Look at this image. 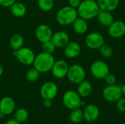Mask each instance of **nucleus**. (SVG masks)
<instances>
[{"instance_id": "f257e3e1", "label": "nucleus", "mask_w": 125, "mask_h": 124, "mask_svg": "<svg viewBox=\"0 0 125 124\" xmlns=\"http://www.w3.org/2000/svg\"><path fill=\"white\" fill-rule=\"evenodd\" d=\"M54 62L55 58L53 54L42 52L35 56L32 65L40 73H46L51 70Z\"/></svg>"}, {"instance_id": "f03ea898", "label": "nucleus", "mask_w": 125, "mask_h": 124, "mask_svg": "<svg viewBox=\"0 0 125 124\" xmlns=\"http://www.w3.org/2000/svg\"><path fill=\"white\" fill-rule=\"evenodd\" d=\"M100 10L98 4L94 0H83L77 8L79 17L86 20L95 18Z\"/></svg>"}, {"instance_id": "7ed1b4c3", "label": "nucleus", "mask_w": 125, "mask_h": 124, "mask_svg": "<svg viewBox=\"0 0 125 124\" xmlns=\"http://www.w3.org/2000/svg\"><path fill=\"white\" fill-rule=\"evenodd\" d=\"M78 14L75 8L69 6L62 7L56 15L57 23L62 26H68L72 24L78 18Z\"/></svg>"}, {"instance_id": "20e7f679", "label": "nucleus", "mask_w": 125, "mask_h": 124, "mask_svg": "<svg viewBox=\"0 0 125 124\" xmlns=\"http://www.w3.org/2000/svg\"><path fill=\"white\" fill-rule=\"evenodd\" d=\"M81 97L75 91H67L62 96V102L64 107L70 110L81 107Z\"/></svg>"}, {"instance_id": "39448f33", "label": "nucleus", "mask_w": 125, "mask_h": 124, "mask_svg": "<svg viewBox=\"0 0 125 124\" xmlns=\"http://www.w3.org/2000/svg\"><path fill=\"white\" fill-rule=\"evenodd\" d=\"M13 54L16 59L23 65L29 66L33 64L35 58V54L34 51L27 47H22L21 48L13 50Z\"/></svg>"}, {"instance_id": "423d86ee", "label": "nucleus", "mask_w": 125, "mask_h": 124, "mask_svg": "<svg viewBox=\"0 0 125 124\" xmlns=\"http://www.w3.org/2000/svg\"><path fill=\"white\" fill-rule=\"evenodd\" d=\"M67 77L70 83L78 85L85 80L86 72L82 66L79 64H73L69 67Z\"/></svg>"}, {"instance_id": "0eeeda50", "label": "nucleus", "mask_w": 125, "mask_h": 124, "mask_svg": "<svg viewBox=\"0 0 125 124\" xmlns=\"http://www.w3.org/2000/svg\"><path fill=\"white\" fill-rule=\"evenodd\" d=\"M103 96L108 102H116L122 96V88L116 84L108 85L103 91Z\"/></svg>"}, {"instance_id": "6e6552de", "label": "nucleus", "mask_w": 125, "mask_h": 124, "mask_svg": "<svg viewBox=\"0 0 125 124\" xmlns=\"http://www.w3.org/2000/svg\"><path fill=\"white\" fill-rule=\"evenodd\" d=\"M92 75L97 79H105L109 74L108 65L102 61H96L91 65L90 67Z\"/></svg>"}, {"instance_id": "1a4fd4ad", "label": "nucleus", "mask_w": 125, "mask_h": 124, "mask_svg": "<svg viewBox=\"0 0 125 124\" xmlns=\"http://www.w3.org/2000/svg\"><path fill=\"white\" fill-rule=\"evenodd\" d=\"M59 88L57 85L52 81L44 83L40 90V94L43 99H53L58 94Z\"/></svg>"}, {"instance_id": "9d476101", "label": "nucleus", "mask_w": 125, "mask_h": 124, "mask_svg": "<svg viewBox=\"0 0 125 124\" xmlns=\"http://www.w3.org/2000/svg\"><path fill=\"white\" fill-rule=\"evenodd\" d=\"M69 69V65L64 60L55 61L53 67L51 69V73L53 76L56 79H62L67 77Z\"/></svg>"}, {"instance_id": "9b49d317", "label": "nucleus", "mask_w": 125, "mask_h": 124, "mask_svg": "<svg viewBox=\"0 0 125 124\" xmlns=\"http://www.w3.org/2000/svg\"><path fill=\"white\" fill-rule=\"evenodd\" d=\"M85 43L86 46L90 49H100V48L104 45L105 39L100 34L92 32L86 36L85 39Z\"/></svg>"}, {"instance_id": "f8f14e48", "label": "nucleus", "mask_w": 125, "mask_h": 124, "mask_svg": "<svg viewBox=\"0 0 125 124\" xmlns=\"http://www.w3.org/2000/svg\"><path fill=\"white\" fill-rule=\"evenodd\" d=\"M53 31L51 27L46 24L39 25L35 30V36L39 42L41 43L51 40Z\"/></svg>"}, {"instance_id": "ddd939ff", "label": "nucleus", "mask_w": 125, "mask_h": 124, "mask_svg": "<svg viewBox=\"0 0 125 124\" xmlns=\"http://www.w3.org/2000/svg\"><path fill=\"white\" fill-rule=\"evenodd\" d=\"M83 119L88 123L95 122L100 116V110L94 105H89L83 110Z\"/></svg>"}, {"instance_id": "4468645a", "label": "nucleus", "mask_w": 125, "mask_h": 124, "mask_svg": "<svg viewBox=\"0 0 125 124\" xmlns=\"http://www.w3.org/2000/svg\"><path fill=\"white\" fill-rule=\"evenodd\" d=\"M15 110V102L10 96H4L0 100V113L4 115H10Z\"/></svg>"}, {"instance_id": "2eb2a0df", "label": "nucleus", "mask_w": 125, "mask_h": 124, "mask_svg": "<svg viewBox=\"0 0 125 124\" xmlns=\"http://www.w3.org/2000/svg\"><path fill=\"white\" fill-rule=\"evenodd\" d=\"M108 34L113 38H120L125 34V23L122 20L114 21L108 26Z\"/></svg>"}, {"instance_id": "dca6fc26", "label": "nucleus", "mask_w": 125, "mask_h": 124, "mask_svg": "<svg viewBox=\"0 0 125 124\" xmlns=\"http://www.w3.org/2000/svg\"><path fill=\"white\" fill-rule=\"evenodd\" d=\"M51 41L56 48H64L70 42V37L67 33L63 31H58L53 33Z\"/></svg>"}, {"instance_id": "f3484780", "label": "nucleus", "mask_w": 125, "mask_h": 124, "mask_svg": "<svg viewBox=\"0 0 125 124\" xmlns=\"http://www.w3.org/2000/svg\"><path fill=\"white\" fill-rule=\"evenodd\" d=\"M81 53V46L77 42H69L64 47V53L68 58H74Z\"/></svg>"}, {"instance_id": "a211bd4d", "label": "nucleus", "mask_w": 125, "mask_h": 124, "mask_svg": "<svg viewBox=\"0 0 125 124\" xmlns=\"http://www.w3.org/2000/svg\"><path fill=\"white\" fill-rule=\"evenodd\" d=\"M92 91H93L92 85L91 84V83L85 80L78 84V86L77 88L78 94L81 96V97H83V98L89 96L92 94Z\"/></svg>"}, {"instance_id": "6ab92c4d", "label": "nucleus", "mask_w": 125, "mask_h": 124, "mask_svg": "<svg viewBox=\"0 0 125 124\" xmlns=\"http://www.w3.org/2000/svg\"><path fill=\"white\" fill-rule=\"evenodd\" d=\"M97 3L100 7V10L111 12L118 7L119 1V0H97Z\"/></svg>"}, {"instance_id": "aec40b11", "label": "nucleus", "mask_w": 125, "mask_h": 124, "mask_svg": "<svg viewBox=\"0 0 125 124\" xmlns=\"http://www.w3.org/2000/svg\"><path fill=\"white\" fill-rule=\"evenodd\" d=\"M97 17V20L99 23L104 26H109L114 21L113 15L108 11L100 10Z\"/></svg>"}, {"instance_id": "412c9836", "label": "nucleus", "mask_w": 125, "mask_h": 124, "mask_svg": "<svg viewBox=\"0 0 125 124\" xmlns=\"http://www.w3.org/2000/svg\"><path fill=\"white\" fill-rule=\"evenodd\" d=\"M72 24L75 32L78 34H83L88 30V24L86 20L81 17H78Z\"/></svg>"}, {"instance_id": "4be33fe9", "label": "nucleus", "mask_w": 125, "mask_h": 124, "mask_svg": "<svg viewBox=\"0 0 125 124\" xmlns=\"http://www.w3.org/2000/svg\"><path fill=\"white\" fill-rule=\"evenodd\" d=\"M10 10L12 14L16 18L23 17L26 13V5L21 1H15L11 7Z\"/></svg>"}, {"instance_id": "5701e85b", "label": "nucleus", "mask_w": 125, "mask_h": 124, "mask_svg": "<svg viewBox=\"0 0 125 124\" xmlns=\"http://www.w3.org/2000/svg\"><path fill=\"white\" fill-rule=\"evenodd\" d=\"M24 38L21 34H13L10 39V45L13 50H17L23 47Z\"/></svg>"}, {"instance_id": "b1692460", "label": "nucleus", "mask_w": 125, "mask_h": 124, "mask_svg": "<svg viewBox=\"0 0 125 124\" xmlns=\"http://www.w3.org/2000/svg\"><path fill=\"white\" fill-rule=\"evenodd\" d=\"M69 118H70V122L73 124H77L81 123L83 119V110L80 107L72 110L70 113Z\"/></svg>"}, {"instance_id": "393cba45", "label": "nucleus", "mask_w": 125, "mask_h": 124, "mask_svg": "<svg viewBox=\"0 0 125 124\" xmlns=\"http://www.w3.org/2000/svg\"><path fill=\"white\" fill-rule=\"evenodd\" d=\"M14 118L19 123H25L29 118V112L25 108H19L15 112Z\"/></svg>"}, {"instance_id": "a878e982", "label": "nucleus", "mask_w": 125, "mask_h": 124, "mask_svg": "<svg viewBox=\"0 0 125 124\" xmlns=\"http://www.w3.org/2000/svg\"><path fill=\"white\" fill-rule=\"evenodd\" d=\"M40 75V72L34 67H32L27 70L26 73V78L29 82L33 83V82H36L39 79Z\"/></svg>"}, {"instance_id": "bb28decb", "label": "nucleus", "mask_w": 125, "mask_h": 124, "mask_svg": "<svg viewBox=\"0 0 125 124\" xmlns=\"http://www.w3.org/2000/svg\"><path fill=\"white\" fill-rule=\"evenodd\" d=\"M37 5L42 11L48 12L53 8L54 1L53 0H38Z\"/></svg>"}, {"instance_id": "cd10ccee", "label": "nucleus", "mask_w": 125, "mask_h": 124, "mask_svg": "<svg viewBox=\"0 0 125 124\" xmlns=\"http://www.w3.org/2000/svg\"><path fill=\"white\" fill-rule=\"evenodd\" d=\"M100 52L102 56H103L104 58H111L113 56L114 51L113 49L111 48V47L110 45H103L100 48Z\"/></svg>"}, {"instance_id": "c85d7f7f", "label": "nucleus", "mask_w": 125, "mask_h": 124, "mask_svg": "<svg viewBox=\"0 0 125 124\" xmlns=\"http://www.w3.org/2000/svg\"><path fill=\"white\" fill-rule=\"evenodd\" d=\"M42 52L53 54L55 52L56 47L54 45V44L52 42V41L50 40L48 42H42Z\"/></svg>"}, {"instance_id": "c756f323", "label": "nucleus", "mask_w": 125, "mask_h": 124, "mask_svg": "<svg viewBox=\"0 0 125 124\" xmlns=\"http://www.w3.org/2000/svg\"><path fill=\"white\" fill-rule=\"evenodd\" d=\"M105 80L107 85L110 86V85H115L116 83V77L115 75H112V74H108L105 77Z\"/></svg>"}, {"instance_id": "7c9ffc66", "label": "nucleus", "mask_w": 125, "mask_h": 124, "mask_svg": "<svg viewBox=\"0 0 125 124\" xmlns=\"http://www.w3.org/2000/svg\"><path fill=\"white\" fill-rule=\"evenodd\" d=\"M116 108L119 111L125 113V98L119 99L116 102Z\"/></svg>"}, {"instance_id": "2f4dec72", "label": "nucleus", "mask_w": 125, "mask_h": 124, "mask_svg": "<svg viewBox=\"0 0 125 124\" xmlns=\"http://www.w3.org/2000/svg\"><path fill=\"white\" fill-rule=\"evenodd\" d=\"M16 0H0V5L4 7H10Z\"/></svg>"}, {"instance_id": "473e14b6", "label": "nucleus", "mask_w": 125, "mask_h": 124, "mask_svg": "<svg viewBox=\"0 0 125 124\" xmlns=\"http://www.w3.org/2000/svg\"><path fill=\"white\" fill-rule=\"evenodd\" d=\"M81 1V0H69V5L72 7L77 9L80 5Z\"/></svg>"}, {"instance_id": "72a5a7b5", "label": "nucleus", "mask_w": 125, "mask_h": 124, "mask_svg": "<svg viewBox=\"0 0 125 124\" xmlns=\"http://www.w3.org/2000/svg\"><path fill=\"white\" fill-rule=\"evenodd\" d=\"M53 105V102H52V99H44L43 101V106L49 109L52 107Z\"/></svg>"}, {"instance_id": "f704fd0d", "label": "nucleus", "mask_w": 125, "mask_h": 124, "mask_svg": "<svg viewBox=\"0 0 125 124\" xmlns=\"http://www.w3.org/2000/svg\"><path fill=\"white\" fill-rule=\"evenodd\" d=\"M21 124V123H19V122L17 121L15 118H13V119H10V120H8L7 121L5 122V124Z\"/></svg>"}, {"instance_id": "c9c22d12", "label": "nucleus", "mask_w": 125, "mask_h": 124, "mask_svg": "<svg viewBox=\"0 0 125 124\" xmlns=\"http://www.w3.org/2000/svg\"><path fill=\"white\" fill-rule=\"evenodd\" d=\"M3 73H4V67H3L2 64L0 63V77L3 75Z\"/></svg>"}, {"instance_id": "e433bc0d", "label": "nucleus", "mask_w": 125, "mask_h": 124, "mask_svg": "<svg viewBox=\"0 0 125 124\" xmlns=\"http://www.w3.org/2000/svg\"><path fill=\"white\" fill-rule=\"evenodd\" d=\"M121 88H122V95H124L125 96V84H124L122 87H121Z\"/></svg>"}, {"instance_id": "4c0bfd02", "label": "nucleus", "mask_w": 125, "mask_h": 124, "mask_svg": "<svg viewBox=\"0 0 125 124\" xmlns=\"http://www.w3.org/2000/svg\"><path fill=\"white\" fill-rule=\"evenodd\" d=\"M4 116H5L4 115H3L2 113H0V118H3Z\"/></svg>"}]
</instances>
